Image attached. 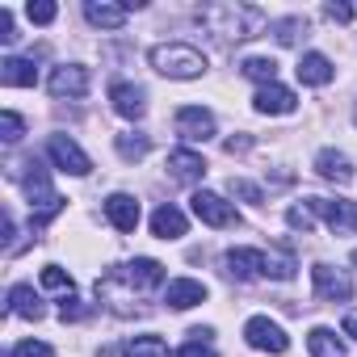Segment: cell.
Returning a JSON list of instances; mask_svg holds the SVG:
<instances>
[{
  "mask_svg": "<svg viewBox=\"0 0 357 357\" xmlns=\"http://www.w3.org/2000/svg\"><path fill=\"white\" fill-rule=\"evenodd\" d=\"M198 22L211 30V34H219L223 43H240V38H252L261 26H265V13L261 9H252V5H206L202 13H198Z\"/></svg>",
  "mask_w": 357,
  "mask_h": 357,
  "instance_id": "cell-1",
  "label": "cell"
},
{
  "mask_svg": "<svg viewBox=\"0 0 357 357\" xmlns=\"http://www.w3.org/2000/svg\"><path fill=\"white\" fill-rule=\"evenodd\" d=\"M147 59L160 76H172V80H198L206 72V55L190 43H160V47H151Z\"/></svg>",
  "mask_w": 357,
  "mask_h": 357,
  "instance_id": "cell-2",
  "label": "cell"
},
{
  "mask_svg": "<svg viewBox=\"0 0 357 357\" xmlns=\"http://www.w3.org/2000/svg\"><path fill=\"white\" fill-rule=\"evenodd\" d=\"M307 211L315 215V219H324L336 236H357V206L353 202H344V198H307Z\"/></svg>",
  "mask_w": 357,
  "mask_h": 357,
  "instance_id": "cell-3",
  "label": "cell"
},
{
  "mask_svg": "<svg viewBox=\"0 0 357 357\" xmlns=\"http://www.w3.org/2000/svg\"><path fill=\"white\" fill-rule=\"evenodd\" d=\"M47 155H51V164L59 172H72V176H89L93 172V160L80 151V143L72 135H51L47 139Z\"/></svg>",
  "mask_w": 357,
  "mask_h": 357,
  "instance_id": "cell-4",
  "label": "cell"
},
{
  "mask_svg": "<svg viewBox=\"0 0 357 357\" xmlns=\"http://www.w3.org/2000/svg\"><path fill=\"white\" fill-rule=\"evenodd\" d=\"M109 273H114L122 286H130L135 294L164 286V265L151 261V257H135V261H126V265H118V269H109Z\"/></svg>",
  "mask_w": 357,
  "mask_h": 357,
  "instance_id": "cell-5",
  "label": "cell"
},
{
  "mask_svg": "<svg viewBox=\"0 0 357 357\" xmlns=\"http://www.w3.org/2000/svg\"><path fill=\"white\" fill-rule=\"evenodd\" d=\"M190 202H194V215H198L206 227H236V223H240V211H236L227 198L211 194V190H198Z\"/></svg>",
  "mask_w": 357,
  "mask_h": 357,
  "instance_id": "cell-6",
  "label": "cell"
},
{
  "mask_svg": "<svg viewBox=\"0 0 357 357\" xmlns=\"http://www.w3.org/2000/svg\"><path fill=\"white\" fill-rule=\"evenodd\" d=\"M244 340H248L252 349H261V353H286V349H290V336H286L282 324H273L269 315H252V319L244 324Z\"/></svg>",
  "mask_w": 357,
  "mask_h": 357,
  "instance_id": "cell-7",
  "label": "cell"
},
{
  "mask_svg": "<svg viewBox=\"0 0 357 357\" xmlns=\"http://www.w3.org/2000/svg\"><path fill=\"white\" fill-rule=\"evenodd\" d=\"M311 282H315V294L328 298V303H349L353 298V278L344 269H332V265H311Z\"/></svg>",
  "mask_w": 357,
  "mask_h": 357,
  "instance_id": "cell-8",
  "label": "cell"
},
{
  "mask_svg": "<svg viewBox=\"0 0 357 357\" xmlns=\"http://www.w3.org/2000/svg\"><path fill=\"white\" fill-rule=\"evenodd\" d=\"M47 89H51V97H84L89 93V68H80V63H63V68H55L51 72V80H47Z\"/></svg>",
  "mask_w": 357,
  "mask_h": 357,
  "instance_id": "cell-9",
  "label": "cell"
},
{
  "mask_svg": "<svg viewBox=\"0 0 357 357\" xmlns=\"http://www.w3.org/2000/svg\"><path fill=\"white\" fill-rule=\"evenodd\" d=\"M176 130H181V139H190V143H206L215 135V114L202 109V105H181L176 109Z\"/></svg>",
  "mask_w": 357,
  "mask_h": 357,
  "instance_id": "cell-10",
  "label": "cell"
},
{
  "mask_svg": "<svg viewBox=\"0 0 357 357\" xmlns=\"http://www.w3.org/2000/svg\"><path fill=\"white\" fill-rule=\"evenodd\" d=\"M252 109L257 114H269V118H282V114H294L298 109V97L290 89H282V84H265V89H257Z\"/></svg>",
  "mask_w": 357,
  "mask_h": 357,
  "instance_id": "cell-11",
  "label": "cell"
},
{
  "mask_svg": "<svg viewBox=\"0 0 357 357\" xmlns=\"http://www.w3.org/2000/svg\"><path fill=\"white\" fill-rule=\"evenodd\" d=\"M164 303H168L172 311H190V307L206 303V286L194 282V278H172V282L164 286Z\"/></svg>",
  "mask_w": 357,
  "mask_h": 357,
  "instance_id": "cell-12",
  "label": "cell"
},
{
  "mask_svg": "<svg viewBox=\"0 0 357 357\" xmlns=\"http://www.w3.org/2000/svg\"><path fill=\"white\" fill-rule=\"evenodd\" d=\"M168 172L176 176V181L194 185V181H202V176H206V160L198 151H190V147H176V151H168Z\"/></svg>",
  "mask_w": 357,
  "mask_h": 357,
  "instance_id": "cell-13",
  "label": "cell"
},
{
  "mask_svg": "<svg viewBox=\"0 0 357 357\" xmlns=\"http://www.w3.org/2000/svg\"><path fill=\"white\" fill-rule=\"evenodd\" d=\"M109 101H114V109H118L122 118H130V122H139V118H143V109H147L143 89H139V84H126V80L109 84Z\"/></svg>",
  "mask_w": 357,
  "mask_h": 357,
  "instance_id": "cell-14",
  "label": "cell"
},
{
  "mask_svg": "<svg viewBox=\"0 0 357 357\" xmlns=\"http://www.w3.org/2000/svg\"><path fill=\"white\" fill-rule=\"evenodd\" d=\"M0 84H5V89H34V84H38V68H34V59L9 55L5 63H0Z\"/></svg>",
  "mask_w": 357,
  "mask_h": 357,
  "instance_id": "cell-15",
  "label": "cell"
},
{
  "mask_svg": "<svg viewBox=\"0 0 357 357\" xmlns=\"http://www.w3.org/2000/svg\"><path fill=\"white\" fill-rule=\"evenodd\" d=\"M185 215L176 211L172 202H164V206H155V215H151V236L155 240H181L185 236Z\"/></svg>",
  "mask_w": 357,
  "mask_h": 357,
  "instance_id": "cell-16",
  "label": "cell"
},
{
  "mask_svg": "<svg viewBox=\"0 0 357 357\" xmlns=\"http://www.w3.org/2000/svg\"><path fill=\"white\" fill-rule=\"evenodd\" d=\"M105 219L118 227V231H135L139 227V202L130 194H109L105 198Z\"/></svg>",
  "mask_w": 357,
  "mask_h": 357,
  "instance_id": "cell-17",
  "label": "cell"
},
{
  "mask_svg": "<svg viewBox=\"0 0 357 357\" xmlns=\"http://www.w3.org/2000/svg\"><path fill=\"white\" fill-rule=\"evenodd\" d=\"M227 273L240 278V282L261 278L265 273V252H257V248H231L227 252Z\"/></svg>",
  "mask_w": 357,
  "mask_h": 357,
  "instance_id": "cell-18",
  "label": "cell"
},
{
  "mask_svg": "<svg viewBox=\"0 0 357 357\" xmlns=\"http://www.w3.org/2000/svg\"><path fill=\"white\" fill-rule=\"evenodd\" d=\"M315 172L324 176V181H336V185H349V181H353L349 155H340V151H332V147H324V151L315 155Z\"/></svg>",
  "mask_w": 357,
  "mask_h": 357,
  "instance_id": "cell-19",
  "label": "cell"
},
{
  "mask_svg": "<svg viewBox=\"0 0 357 357\" xmlns=\"http://www.w3.org/2000/svg\"><path fill=\"white\" fill-rule=\"evenodd\" d=\"M294 72H298V80H303V84H315V89H324V84L336 76L332 59H328V55H319V51H307V55L298 59V68H294Z\"/></svg>",
  "mask_w": 357,
  "mask_h": 357,
  "instance_id": "cell-20",
  "label": "cell"
},
{
  "mask_svg": "<svg viewBox=\"0 0 357 357\" xmlns=\"http://www.w3.org/2000/svg\"><path fill=\"white\" fill-rule=\"evenodd\" d=\"M126 5H105V0H101V5H97V0H89V5H84V17L93 22V26H101V30H122L126 26Z\"/></svg>",
  "mask_w": 357,
  "mask_h": 357,
  "instance_id": "cell-21",
  "label": "cell"
},
{
  "mask_svg": "<svg viewBox=\"0 0 357 357\" xmlns=\"http://www.w3.org/2000/svg\"><path fill=\"white\" fill-rule=\"evenodd\" d=\"M9 315L43 319V298L34 294V286H13V290H9Z\"/></svg>",
  "mask_w": 357,
  "mask_h": 357,
  "instance_id": "cell-22",
  "label": "cell"
},
{
  "mask_svg": "<svg viewBox=\"0 0 357 357\" xmlns=\"http://www.w3.org/2000/svg\"><path fill=\"white\" fill-rule=\"evenodd\" d=\"M307 349H311V357H349L344 344H340V336H336L332 328H311Z\"/></svg>",
  "mask_w": 357,
  "mask_h": 357,
  "instance_id": "cell-23",
  "label": "cell"
},
{
  "mask_svg": "<svg viewBox=\"0 0 357 357\" xmlns=\"http://www.w3.org/2000/svg\"><path fill=\"white\" fill-rule=\"evenodd\" d=\"M240 72H244L248 80H257L261 89H265V84H278V59L252 55V59H244V63H240Z\"/></svg>",
  "mask_w": 357,
  "mask_h": 357,
  "instance_id": "cell-24",
  "label": "cell"
},
{
  "mask_svg": "<svg viewBox=\"0 0 357 357\" xmlns=\"http://www.w3.org/2000/svg\"><path fill=\"white\" fill-rule=\"evenodd\" d=\"M126 353L130 357H168V340L164 336H135V340H126Z\"/></svg>",
  "mask_w": 357,
  "mask_h": 357,
  "instance_id": "cell-25",
  "label": "cell"
},
{
  "mask_svg": "<svg viewBox=\"0 0 357 357\" xmlns=\"http://www.w3.org/2000/svg\"><path fill=\"white\" fill-rule=\"evenodd\" d=\"M265 278L290 282V278H294V257H290V252H265Z\"/></svg>",
  "mask_w": 357,
  "mask_h": 357,
  "instance_id": "cell-26",
  "label": "cell"
},
{
  "mask_svg": "<svg viewBox=\"0 0 357 357\" xmlns=\"http://www.w3.org/2000/svg\"><path fill=\"white\" fill-rule=\"evenodd\" d=\"M147 135H118V155L122 160H143L147 155Z\"/></svg>",
  "mask_w": 357,
  "mask_h": 357,
  "instance_id": "cell-27",
  "label": "cell"
},
{
  "mask_svg": "<svg viewBox=\"0 0 357 357\" xmlns=\"http://www.w3.org/2000/svg\"><path fill=\"white\" fill-rule=\"evenodd\" d=\"M43 286L47 290H59V294H72V273L63 265H47L43 269Z\"/></svg>",
  "mask_w": 357,
  "mask_h": 357,
  "instance_id": "cell-28",
  "label": "cell"
},
{
  "mask_svg": "<svg viewBox=\"0 0 357 357\" xmlns=\"http://www.w3.org/2000/svg\"><path fill=\"white\" fill-rule=\"evenodd\" d=\"M22 135H26V122H22V114L5 109V114H0V139H5V143H17Z\"/></svg>",
  "mask_w": 357,
  "mask_h": 357,
  "instance_id": "cell-29",
  "label": "cell"
},
{
  "mask_svg": "<svg viewBox=\"0 0 357 357\" xmlns=\"http://www.w3.org/2000/svg\"><path fill=\"white\" fill-rule=\"evenodd\" d=\"M298 34H307V22H303V17H286V22H278V26H273V38H278V43H286V47H290V43H298Z\"/></svg>",
  "mask_w": 357,
  "mask_h": 357,
  "instance_id": "cell-30",
  "label": "cell"
},
{
  "mask_svg": "<svg viewBox=\"0 0 357 357\" xmlns=\"http://www.w3.org/2000/svg\"><path fill=\"white\" fill-rule=\"evenodd\" d=\"M227 190H231V198H244V202H252V206H261V202H265V194H261L252 181H240V176H231Z\"/></svg>",
  "mask_w": 357,
  "mask_h": 357,
  "instance_id": "cell-31",
  "label": "cell"
},
{
  "mask_svg": "<svg viewBox=\"0 0 357 357\" xmlns=\"http://www.w3.org/2000/svg\"><path fill=\"white\" fill-rule=\"evenodd\" d=\"M26 13H30V22H34V26H51V22L59 17V9L51 5V0H38V5L30 0V5H26Z\"/></svg>",
  "mask_w": 357,
  "mask_h": 357,
  "instance_id": "cell-32",
  "label": "cell"
},
{
  "mask_svg": "<svg viewBox=\"0 0 357 357\" xmlns=\"http://www.w3.org/2000/svg\"><path fill=\"white\" fill-rule=\"evenodd\" d=\"M9 357H55V349L43 344V340H22V344H13Z\"/></svg>",
  "mask_w": 357,
  "mask_h": 357,
  "instance_id": "cell-33",
  "label": "cell"
},
{
  "mask_svg": "<svg viewBox=\"0 0 357 357\" xmlns=\"http://www.w3.org/2000/svg\"><path fill=\"white\" fill-rule=\"evenodd\" d=\"M286 223H290L294 231H303V236H307V231L315 227V215H311L307 206H290V215H286Z\"/></svg>",
  "mask_w": 357,
  "mask_h": 357,
  "instance_id": "cell-34",
  "label": "cell"
},
{
  "mask_svg": "<svg viewBox=\"0 0 357 357\" xmlns=\"http://www.w3.org/2000/svg\"><path fill=\"white\" fill-rule=\"evenodd\" d=\"M176 357H219L215 349H211V340H198V336H190L185 344H181V353Z\"/></svg>",
  "mask_w": 357,
  "mask_h": 357,
  "instance_id": "cell-35",
  "label": "cell"
},
{
  "mask_svg": "<svg viewBox=\"0 0 357 357\" xmlns=\"http://www.w3.org/2000/svg\"><path fill=\"white\" fill-rule=\"evenodd\" d=\"M84 311H89V307H80L76 294H63V303H59V315H63V319H84Z\"/></svg>",
  "mask_w": 357,
  "mask_h": 357,
  "instance_id": "cell-36",
  "label": "cell"
},
{
  "mask_svg": "<svg viewBox=\"0 0 357 357\" xmlns=\"http://www.w3.org/2000/svg\"><path fill=\"white\" fill-rule=\"evenodd\" d=\"M0 38H5V43L17 38V34H13V13H9V9H0Z\"/></svg>",
  "mask_w": 357,
  "mask_h": 357,
  "instance_id": "cell-37",
  "label": "cell"
},
{
  "mask_svg": "<svg viewBox=\"0 0 357 357\" xmlns=\"http://www.w3.org/2000/svg\"><path fill=\"white\" fill-rule=\"evenodd\" d=\"M324 13H328L332 22H353V9H349V5H336V0H332V5H328Z\"/></svg>",
  "mask_w": 357,
  "mask_h": 357,
  "instance_id": "cell-38",
  "label": "cell"
},
{
  "mask_svg": "<svg viewBox=\"0 0 357 357\" xmlns=\"http://www.w3.org/2000/svg\"><path fill=\"white\" fill-rule=\"evenodd\" d=\"M223 147H227V155H236V151H248V147H252V139H248V135H240V139H227Z\"/></svg>",
  "mask_w": 357,
  "mask_h": 357,
  "instance_id": "cell-39",
  "label": "cell"
},
{
  "mask_svg": "<svg viewBox=\"0 0 357 357\" xmlns=\"http://www.w3.org/2000/svg\"><path fill=\"white\" fill-rule=\"evenodd\" d=\"M97 357H130V353H126V344H122V349H118V344H105Z\"/></svg>",
  "mask_w": 357,
  "mask_h": 357,
  "instance_id": "cell-40",
  "label": "cell"
},
{
  "mask_svg": "<svg viewBox=\"0 0 357 357\" xmlns=\"http://www.w3.org/2000/svg\"><path fill=\"white\" fill-rule=\"evenodd\" d=\"M344 336H353V340H357V315H344Z\"/></svg>",
  "mask_w": 357,
  "mask_h": 357,
  "instance_id": "cell-41",
  "label": "cell"
},
{
  "mask_svg": "<svg viewBox=\"0 0 357 357\" xmlns=\"http://www.w3.org/2000/svg\"><path fill=\"white\" fill-rule=\"evenodd\" d=\"M353 122H357V105H353Z\"/></svg>",
  "mask_w": 357,
  "mask_h": 357,
  "instance_id": "cell-42",
  "label": "cell"
},
{
  "mask_svg": "<svg viewBox=\"0 0 357 357\" xmlns=\"http://www.w3.org/2000/svg\"><path fill=\"white\" fill-rule=\"evenodd\" d=\"M353 265H357V252H353Z\"/></svg>",
  "mask_w": 357,
  "mask_h": 357,
  "instance_id": "cell-43",
  "label": "cell"
}]
</instances>
